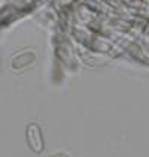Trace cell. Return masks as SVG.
Here are the masks:
<instances>
[{"label":"cell","instance_id":"6da1fadb","mask_svg":"<svg viewBox=\"0 0 149 157\" xmlns=\"http://www.w3.org/2000/svg\"><path fill=\"white\" fill-rule=\"evenodd\" d=\"M27 139H28V145L31 147L33 151L40 153L43 150V139H42V133L40 129L36 124H30L27 129Z\"/></svg>","mask_w":149,"mask_h":157}]
</instances>
